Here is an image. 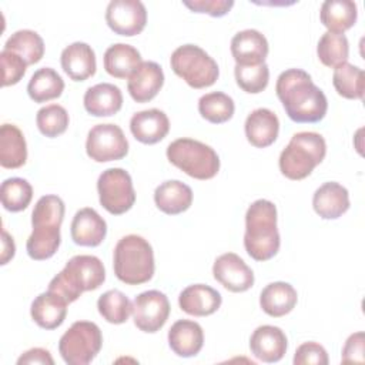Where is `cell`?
Here are the masks:
<instances>
[{"mask_svg":"<svg viewBox=\"0 0 365 365\" xmlns=\"http://www.w3.org/2000/svg\"><path fill=\"white\" fill-rule=\"evenodd\" d=\"M275 93L294 123H318L327 114L328 101L324 91L301 68L282 71L277 78Z\"/></svg>","mask_w":365,"mask_h":365,"instance_id":"1","label":"cell"},{"mask_svg":"<svg viewBox=\"0 0 365 365\" xmlns=\"http://www.w3.org/2000/svg\"><path fill=\"white\" fill-rule=\"evenodd\" d=\"M281 238L277 228V207L268 200L254 201L245 212L244 247L255 261H268L277 255Z\"/></svg>","mask_w":365,"mask_h":365,"instance_id":"2","label":"cell"},{"mask_svg":"<svg viewBox=\"0 0 365 365\" xmlns=\"http://www.w3.org/2000/svg\"><path fill=\"white\" fill-rule=\"evenodd\" d=\"M106 281V269L96 255H74L50 281L48 291L58 294L67 304L80 298L84 291H94Z\"/></svg>","mask_w":365,"mask_h":365,"instance_id":"3","label":"cell"},{"mask_svg":"<svg viewBox=\"0 0 365 365\" xmlns=\"http://www.w3.org/2000/svg\"><path fill=\"white\" fill-rule=\"evenodd\" d=\"M113 268L115 277L127 285L148 282L155 269L153 247L137 234L120 238L113 254Z\"/></svg>","mask_w":365,"mask_h":365,"instance_id":"4","label":"cell"},{"mask_svg":"<svg viewBox=\"0 0 365 365\" xmlns=\"http://www.w3.org/2000/svg\"><path fill=\"white\" fill-rule=\"evenodd\" d=\"M325 154L327 143L321 134L314 131L297 133L279 154V171L289 180H304L322 163Z\"/></svg>","mask_w":365,"mask_h":365,"instance_id":"5","label":"cell"},{"mask_svg":"<svg viewBox=\"0 0 365 365\" xmlns=\"http://www.w3.org/2000/svg\"><path fill=\"white\" fill-rule=\"evenodd\" d=\"M167 158L195 180H210L220 171V157L215 150L192 138H178L170 143Z\"/></svg>","mask_w":365,"mask_h":365,"instance_id":"6","label":"cell"},{"mask_svg":"<svg viewBox=\"0 0 365 365\" xmlns=\"http://www.w3.org/2000/svg\"><path fill=\"white\" fill-rule=\"evenodd\" d=\"M170 64L178 77L197 90L212 86L220 76L217 61L195 44H184L175 48L170 57Z\"/></svg>","mask_w":365,"mask_h":365,"instance_id":"7","label":"cell"},{"mask_svg":"<svg viewBox=\"0 0 365 365\" xmlns=\"http://www.w3.org/2000/svg\"><path fill=\"white\" fill-rule=\"evenodd\" d=\"M103 346L101 329L90 321L74 322L60 338L58 352L68 365L90 364Z\"/></svg>","mask_w":365,"mask_h":365,"instance_id":"8","label":"cell"},{"mask_svg":"<svg viewBox=\"0 0 365 365\" xmlns=\"http://www.w3.org/2000/svg\"><path fill=\"white\" fill-rule=\"evenodd\" d=\"M101 207L113 215L127 212L135 202V191L131 175L124 168H108L97 181Z\"/></svg>","mask_w":365,"mask_h":365,"instance_id":"9","label":"cell"},{"mask_svg":"<svg viewBox=\"0 0 365 365\" xmlns=\"http://www.w3.org/2000/svg\"><path fill=\"white\" fill-rule=\"evenodd\" d=\"M86 153L96 163L121 160L128 153V141L118 125L97 124L87 134Z\"/></svg>","mask_w":365,"mask_h":365,"instance_id":"10","label":"cell"},{"mask_svg":"<svg viewBox=\"0 0 365 365\" xmlns=\"http://www.w3.org/2000/svg\"><path fill=\"white\" fill-rule=\"evenodd\" d=\"M134 325L148 334L160 331L168 319L170 302L164 292L150 289L138 294L133 301Z\"/></svg>","mask_w":365,"mask_h":365,"instance_id":"11","label":"cell"},{"mask_svg":"<svg viewBox=\"0 0 365 365\" xmlns=\"http://www.w3.org/2000/svg\"><path fill=\"white\" fill-rule=\"evenodd\" d=\"M107 26L120 36L140 34L147 23V10L140 0H113L106 10Z\"/></svg>","mask_w":365,"mask_h":365,"instance_id":"12","label":"cell"},{"mask_svg":"<svg viewBox=\"0 0 365 365\" xmlns=\"http://www.w3.org/2000/svg\"><path fill=\"white\" fill-rule=\"evenodd\" d=\"M212 275L231 292H245L254 285L252 269L234 252H225L217 257L212 265Z\"/></svg>","mask_w":365,"mask_h":365,"instance_id":"13","label":"cell"},{"mask_svg":"<svg viewBox=\"0 0 365 365\" xmlns=\"http://www.w3.org/2000/svg\"><path fill=\"white\" fill-rule=\"evenodd\" d=\"M288 348L287 335L284 331L274 325L258 327L250 338L251 354L267 364L278 362L282 359Z\"/></svg>","mask_w":365,"mask_h":365,"instance_id":"14","label":"cell"},{"mask_svg":"<svg viewBox=\"0 0 365 365\" xmlns=\"http://www.w3.org/2000/svg\"><path fill=\"white\" fill-rule=\"evenodd\" d=\"M164 84V73L155 61H141L127 81V90L137 103L151 101Z\"/></svg>","mask_w":365,"mask_h":365,"instance_id":"15","label":"cell"},{"mask_svg":"<svg viewBox=\"0 0 365 365\" xmlns=\"http://www.w3.org/2000/svg\"><path fill=\"white\" fill-rule=\"evenodd\" d=\"M70 232L74 244L81 247H97L107 235V222L94 208L84 207L76 212Z\"/></svg>","mask_w":365,"mask_h":365,"instance_id":"16","label":"cell"},{"mask_svg":"<svg viewBox=\"0 0 365 365\" xmlns=\"http://www.w3.org/2000/svg\"><path fill=\"white\" fill-rule=\"evenodd\" d=\"M269 47L265 36L254 29L238 31L231 40V54L240 66L265 63Z\"/></svg>","mask_w":365,"mask_h":365,"instance_id":"17","label":"cell"},{"mask_svg":"<svg viewBox=\"0 0 365 365\" xmlns=\"http://www.w3.org/2000/svg\"><path fill=\"white\" fill-rule=\"evenodd\" d=\"M130 131L137 141L155 144L168 134L170 120L167 114L158 108L143 110L131 117Z\"/></svg>","mask_w":365,"mask_h":365,"instance_id":"18","label":"cell"},{"mask_svg":"<svg viewBox=\"0 0 365 365\" xmlns=\"http://www.w3.org/2000/svg\"><path fill=\"white\" fill-rule=\"evenodd\" d=\"M61 68L73 81H84L96 74L97 63L91 46L76 41L61 51Z\"/></svg>","mask_w":365,"mask_h":365,"instance_id":"19","label":"cell"},{"mask_svg":"<svg viewBox=\"0 0 365 365\" xmlns=\"http://www.w3.org/2000/svg\"><path fill=\"white\" fill-rule=\"evenodd\" d=\"M312 207L322 220H336L349 208L348 190L335 181L324 182L314 192Z\"/></svg>","mask_w":365,"mask_h":365,"instance_id":"20","label":"cell"},{"mask_svg":"<svg viewBox=\"0 0 365 365\" xmlns=\"http://www.w3.org/2000/svg\"><path fill=\"white\" fill-rule=\"evenodd\" d=\"M221 294L205 284H192L184 288L178 297L181 311L194 317H208L221 307Z\"/></svg>","mask_w":365,"mask_h":365,"instance_id":"21","label":"cell"},{"mask_svg":"<svg viewBox=\"0 0 365 365\" xmlns=\"http://www.w3.org/2000/svg\"><path fill=\"white\" fill-rule=\"evenodd\" d=\"M244 130L251 145L265 148L277 140L279 133V120L274 111L268 108H257L248 114Z\"/></svg>","mask_w":365,"mask_h":365,"instance_id":"22","label":"cell"},{"mask_svg":"<svg viewBox=\"0 0 365 365\" xmlns=\"http://www.w3.org/2000/svg\"><path fill=\"white\" fill-rule=\"evenodd\" d=\"M168 345L178 356H195L204 345V331L195 321L178 319L168 331Z\"/></svg>","mask_w":365,"mask_h":365,"instance_id":"23","label":"cell"},{"mask_svg":"<svg viewBox=\"0 0 365 365\" xmlns=\"http://www.w3.org/2000/svg\"><path fill=\"white\" fill-rule=\"evenodd\" d=\"M67 305L64 298L47 289L34 298L30 307V315L40 328L56 329L66 319Z\"/></svg>","mask_w":365,"mask_h":365,"instance_id":"24","label":"cell"},{"mask_svg":"<svg viewBox=\"0 0 365 365\" xmlns=\"http://www.w3.org/2000/svg\"><path fill=\"white\" fill-rule=\"evenodd\" d=\"M84 108L94 117H110L123 107L121 90L111 83L96 84L84 93Z\"/></svg>","mask_w":365,"mask_h":365,"instance_id":"25","label":"cell"},{"mask_svg":"<svg viewBox=\"0 0 365 365\" xmlns=\"http://www.w3.org/2000/svg\"><path fill=\"white\" fill-rule=\"evenodd\" d=\"M154 202L164 214L177 215L191 207L192 190L178 180H168L155 188Z\"/></svg>","mask_w":365,"mask_h":365,"instance_id":"26","label":"cell"},{"mask_svg":"<svg viewBox=\"0 0 365 365\" xmlns=\"http://www.w3.org/2000/svg\"><path fill=\"white\" fill-rule=\"evenodd\" d=\"M297 301L298 294L295 288L282 281L268 284L259 295V305L262 311L272 318H279L289 314L295 308Z\"/></svg>","mask_w":365,"mask_h":365,"instance_id":"27","label":"cell"},{"mask_svg":"<svg viewBox=\"0 0 365 365\" xmlns=\"http://www.w3.org/2000/svg\"><path fill=\"white\" fill-rule=\"evenodd\" d=\"M27 160V144L21 130L14 124L0 127V165L3 168H20Z\"/></svg>","mask_w":365,"mask_h":365,"instance_id":"28","label":"cell"},{"mask_svg":"<svg viewBox=\"0 0 365 365\" xmlns=\"http://www.w3.org/2000/svg\"><path fill=\"white\" fill-rule=\"evenodd\" d=\"M358 17L356 3L351 0H327L321 6L319 19L329 33L344 34L349 30Z\"/></svg>","mask_w":365,"mask_h":365,"instance_id":"29","label":"cell"},{"mask_svg":"<svg viewBox=\"0 0 365 365\" xmlns=\"http://www.w3.org/2000/svg\"><path fill=\"white\" fill-rule=\"evenodd\" d=\"M104 68L115 78H128L133 71L141 64L140 51L125 43L110 46L104 53Z\"/></svg>","mask_w":365,"mask_h":365,"instance_id":"30","label":"cell"},{"mask_svg":"<svg viewBox=\"0 0 365 365\" xmlns=\"http://www.w3.org/2000/svg\"><path fill=\"white\" fill-rule=\"evenodd\" d=\"M64 80L51 67H43L34 71L29 84L27 93L34 103H46L61 96Z\"/></svg>","mask_w":365,"mask_h":365,"instance_id":"31","label":"cell"},{"mask_svg":"<svg viewBox=\"0 0 365 365\" xmlns=\"http://www.w3.org/2000/svg\"><path fill=\"white\" fill-rule=\"evenodd\" d=\"M332 84L336 93L348 100H362L365 90V76L362 68L342 63L334 68Z\"/></svg>","mask_w":365,"mask_h":365,"instance_id":"32","label":"cell"},{"mask_svg":"<svg viewBox=\"0 0 365 365\" xmlns=\"http://www.w3.org/2000/svg\"><path fill=\"white\" fill-rule=\"evenodd\" d=\"M61 242L60 227H33V231L27 240L26 250L31 259L43 261L51 258Z\"/></svg>","mask_w":365,"mask_h":365,"instance_id":"33","label":"cell"},{"mask_svg":"<svg viewBox=\"0 0 365 365\" xmlns=\"http://www.w3.org/2000/svg\"><path fill=\"white\" fill-rule=\"evenodd\" d=\"M3 50L19 54L27 63V66H30L38 63L43 58L44 41L40 34L33 30H17L7 38Z\"/></svg>","mask_w":365,"mask_h":365,"instance_id":"34","label":"cell"},{"mask_svg":"<svg viewBox=\"0 0 365 365\" xmlns=\"http://www.w3.org/2000/svg\"><path fill=\"white\" fill-rule=\"evenodd\" d=\"M198 111L202 118L212 124H222L232 118L235 111L234 100L221 91L204 94L198 100Z\"/></svg>","mask_w":365,"mask_h":365,"instance_id":"35","label":"cell"},{"mask_svg":"<svg viewBox=\"0 0 365 365\" xmlns=\"http://www.w3.org/2000/svg\"><path fill=\"white\" fill-rule=\"evenodd\" d=\"M0 198L4 210L10 212H19L29 207L33 198L31 184L20 177H11L1 182Z\"/></svg>","mask_w":365,"mask_h":365,"instance_id":"36","label":"cell"},{"mask_svg":"<svg viewBox=\"0 0 365 365\" xmlns=\"http://www.w3.org/2000/svg\"><path fill=\"white\" fill-rule=\"evenodd\" d=\"M97 308L100 315L107 322L118 325V324H124L128 319L133 311V302L121 291L110 289V291H106L103 295H100L97 301Z\"/></svg>","mask_w":365,"mask_h":365,"instance_id":"37","label":"cell"},{"mask_svg":"<svg viewBox=\"0 0 365 365\" xmlns=\"http://www.w3.org/2000/svg\"><path fill=\"white\" fill-rule=\"evenodd\" d=\"M317 54L319 61L327 67H336L346 63L349 56V43L345 34L324 33L317 44Z\"/></svg>","mask_w":365,"mask_h":365,"instance_id":"38","label":"cell"},{"mask_svg":"<svg viewBox=\"0 0 365 365\" xmlns=\"http://www.w3.org/2000/svg\"><path fill=\"white\" fill-rule=\"evenodd\" d=\"M64 202L60 197L48 194L38 198L31 212V225L46 227H61L64 220Z\"/></svg>","mask_w":365,"mask_h":365,"instance_id":"39","label":"cell"},{"mask_svg":"<svg viewBox=\"0 0 365 365\" xmlns=\"http://www.w3.org/2000/svg\"><path fill=\"white\" fill-rule=\"evenodd\" d=\"M68 121V113L60 104H48L46 107H41L36 115V124L38 131L48 138L61 135L67 130Z\"/></svg>","mask_w":365,"mask_h":365,"instance_id":"40","label":"cell"},{"mask_svg":"<svg viewBox=\"0 0 365 365\" xmlns=\"http://www.w3.org/2000/svg\"><path fill=\"white\" fill-rule=\"evenodd\" d=\"M235 81L245 93L258 94L267 88L269 81V68L267 63L255 66H240L235 64L234 68Z\"/></svg>","mask_w":365,"mask_h":365,"instance_id":"41","label":"cell"},{"mask_svg":"<svg viewBox=\"0 0 365 365\" xmlns=\"http://www.w3.org/2000/svg\"><path fill=\"white\" fill-rule=\"evenodd\" d=\"M1 86L9 87L17 84L26 74L27 63L16 53L9 50H1Z\"/></svg>","mask_w":365,"mask_h":365,"instance_id":"42","label":"cell"},{"mask_svg":"<svg viewBox=\"0 0 365 365\" xmlns=\"http://www.w3.org/2000/svg\"><path fill=\"white\" fill-rule=\"evenodd\" d=\"M292 361L295 365H309V364L327 365L329 359L325 348L321 344L309 341V342L301 344L297 348Z\"/></svg>","mask_w":365,"mask_h":365,"instance_id":"43","label":"cell"},{"mask_svg":"<svg viewBox=\"0 0 365 365\" xmlns=\"http://www.w3.org/2000/svg\"><path fill=\"white\" fill-rule=\"evenodd\" d=\"M182 4L194 13H205L211 17L225 16L234 6L232 0H194L182 1Z\"/></svg>","mask_w":365,"mask_h":365,"instance_id":"44","label":"cell"},{"mask_svg":"<svg viewBox=\"0 0 365 365\" xmlns=\"http://www.w3.org/2000/svg\"><path fill=\"white\" fill-rule=\"evenodd\" d=\"M364 348H365V335L362 331L351 334L348 339L345 341V345L342 348V364H352L358 362L362 364L365 361L364 358Z\"/></svg>","mask_w":365,"mask_h":365,"instance_id":"45","label":"cell"},{"mask_svg":"<svg viewBox=\"0 0 365 365\" xmlns=\"http://www.w3.org/2000/svg\"><path fill=\"white\" fill-rule=\"evenodd\" d=\"M19 365H26V364H41V365H53L54 359L51 356V354L44 349V348H31L29 351H26L24 354L20 355V358L17 359Z\"/></svg>","mask_w":365,"mask_h":365,"instance_id":"46","label":"cell"},{"mask_svg":"<svg viewBox=\"0 0 365 365\" xmlns=\"http://www.w3.org/2000/svg\"><path fill=\"white\" fill-rule=\"evenodd\" d=\"M1 245H3V251H1V259H0V264L1 265H6L13 257H14V252H16V245H14V241H13V237L9 235V232L6 230H3V238H1Z\"/></svg>","mask_w":365,"mask_h":365,"instance_id":"47","label":"cell"}]
</instances>
